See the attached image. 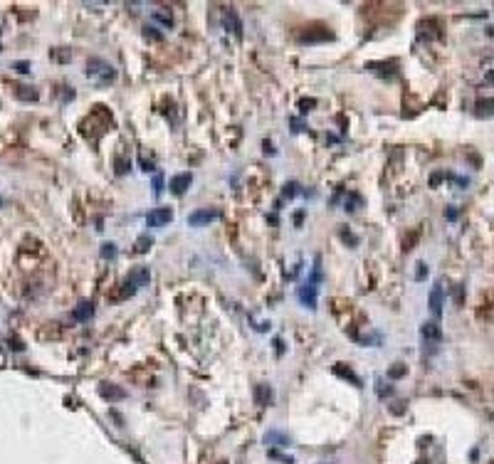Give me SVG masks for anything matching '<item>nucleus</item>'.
Returning <instances> with one entry per match:
<instances>
[{
  "label": "nucleus",
  "mask_w": 494,
  "mask_h": 464,
  "mask_svg": "<svg viewBox=\"0 0 494 464\" xmlns=\"http://www.w3.org/2000/svg\"><path fill=\"white\" fill-rule=\"evenodd\" d=\"M15 97L20 99V101H37V89L35 86H25V84H17L15 86Z\"/></svg>",
  "instance_id": "ddd939ff"
},
{
  "label": "nucleus",
  "mask_w": 494,
  "mask_h": 464,
  "mask_svg": "<svg viewBox=\"0 0 494 464\" xmlns=\"http://www.w3.org/2000/svg\"><path fill=\"white\" fill-rule=\"evenodd\" d=\"M265 442H267V445H274V447H287V445H289V437L282 435V432H267Z\"/></svg>",
  "instance_id": "f3484780"
},
{
  "label": "nucleus",
  "mask_w": 494,
  "mask_h": 464,
  "mask_svg": "<svg viewBox=\"0 0 494 464\" xmlns=\"http://www.w3.org/2000/svg\"><path fill=\"white\" fill-rule=\"evenodd\" d=\"M254 400H257V405H269L272 403V388L269 385H257L254 388Z\"/></svg>",
  "instance_id": "2eb2a0df"
},
{
  "label": "nucleus",
  "mask_w": 494,
  "mask_h": 464,
  "mask_svg": "<svg viewBox=\"0 0 494 464\" xmlns=\"http://www.w3.org/2000/svg\"><path fill=\"white\" fill-rule=\"evenodd\" d=\"M405 373H408V368L403 366V363H395V366L391 368V370H388V378L398 380V378H403V375H405Z\"/></svg>",
  "instance_id": "b1692460"
},
{
  "label": "nucleus",
  "mask_w": 494,
  "mask_h": 464,
  "mask_svg": "<svg viewBox=\"0 0 494 464\" xmlns=\"http://www.w3.org/2000/svg\"><path fill=\"white\" fill-rule=\"evenodd\" d=\"M52 55H55V59H59V62H70V50H65V52H59V50H55V52H52Z\"/></svg>",
  "instance_id": "7c9ffc66"
},
{
  "label": "nucleus",
  "mask_w": 494,
  "mask_h": 464,
  "mask_svg": "<svg viewBox=\"0 0 494 464\" xmlns=\"http://www.w3.org/2000/svg\"><path fill=\"white\" fill-rule=\"evenodd\" d=\"M126 281H131L136 289L148 286V281H151V272H148V267H136V269H131V272H128Z\"/></svg>",
  "instance_id": "0eeeda50"
},
{
  "label": "nucleus",
  "mask_w": 494,
  "mask_h": 464,
  "mask_svg": "<svg viewBox=\"0 0 494 464\" xmlns=\"http://www.w3.org/2000/svg\"><path fill=\"white\" fill-rule=\"evenodd\" d=\"M114 170H116V175L128 173V170H131V161L124 158V156H116V158H114Z\"/></svg>",
  "instance_id": "412c9836"
},
{
  "label": "nucleus",
  "mask_w": 494,
  "mask_h": 464,
  "mask_svg": "<svg viewBox=\"0 0 494 464\" xmlns=\"http://www.w3.org/2000/svg\"><path fill=\"white\" fill-rule=\"evenodd\" d=\"M339 235H341V239H343V242H349L351 247H356V245H358V237L353 235V232H351V230H349V227H341V230H339Z\"/></svg>",
  "instance_id": "5701e85b"
},
{
  "label": "nucleus",
  "mask_w": 494,
  "mask_h": 464,
  "mask_svg": "<svg viewBox=\"0 0 494 464\" xmlns=\"http://www.w3.org/2000/svg\"><path fill=\"white\" fill-rule=\"evenodd\" d=\"M151 20H154V23H161L163 28H170V25H173V13L166 10V8H158V10L151 13Z\"/></svg>",
  "instance_id": "4468645a"
},
{
  "label": "nucleus",
  "mask_w": 494,
  "mask_h": 464,
  "mask_svg": "<svg viewBox=\"0 0 494 464\" xmlns=\"http://www.w3.org/2000/svg\"><path fill=\"white\" fill-rule=\"evenodd\" d=\"M99 395H101L104 400H109V403H116V400H124V397H126V390L119 388V385H114V383H101V385H99Z\"/></svg>",
  "instance_id": "39448f33"
},
{
  "label": "nucleus",
  "mask_w": 494,
  "mask_h": 464,
  "mask_svg": "<svg viewBox=\"0 0 494 464\" xmlns=\"http://www.w3.org/2000/svg\"><path fill=\"white\" fill-rule=\"evenodd\" d=\"M190 183H193V175H190V173H178V175H173V178H170L168 188H170V193H173V195H183L185 190L190 188Z\"/></svg>",
  "instance_id": "20e7f679"
},
{
  "label": "nucleus",
  "mask_w": 494,
  "mask_h": 464,
  "mask_svg": "<svg viewBox=\"0 0 494 464\" xmlns=\"http://www.w3.org/2000/svg\"><path fill=\"white\" fill-rule=\"evenodd\" d=\"M462 299H465V286H462V284H457V286H455V304L460 306V304H462Z\"/></svg>",
  "instance_id": "c85d7f7f"
},
{
  "label": "nucleus",
  "mask_w": 494,
  "mask_h": 464,
  "mask_svg": "<svg viewBox=\"0 0 494 464\" xmlns=\"http://www.w3.org/2000/svg\"><path fill=\"white\" fill-rule=\"evenodd\" d=\"M13 67H15V72H20V74H28V72H30V62H15Z\"/></svg>",
  "instance_id": "c756f323"
},
{
  "label": "nucleus",
  "mask_w": 494,
  "mask_h": 464,
  "mask_svg": "<svg viewBox=\"0 0 494 464\" xmlns=\"http://www.w3.org/2000/svg\"><path fill=\"white\" fill-rule=\"evenodd\" d=\"M299 299H302V304H307L309 309H316V279H307V284L302 286V292H299Z\"/></svg>",
  "instance_id": "423d86ee"
},
{
  "label": "nucleus",
  "mask_w": 494,
  "mask_h": 464,
  "mask_svg": "<svg viewBox=\"0 0 494 464\" xmlns=\"http://www.w3.org/2000/svg\"><path fill=\"white\" fill-rule=\"evenodd\" d=\"M334 373H336L339 378H349V380L353 383V385H361L358 375H356V373H353V370H351L349 366H343V363H336V366H334Z\"/></svg>",
  "instance_id": "dca6fc26"
},
{
  "label": "nucleus",
  "mask_w": 494,
  "mask_h": 464,
  "mask_svg": "<svg viewBox=\"0 0 494 464\" xmlns=\"http://www.w3.org/2000/svg\"><path fill=\"white\" fill-rule=\"evenodd\" d=\"M0 208H5V197H0Z\"/></svg>",
  "instance_id": "4c0bfd02"
},
{
  "label": "nucleus",
  "mask_w": 494,
  "mask_h": 464,
  "mask_svg": "<svg viewBox=\"0 0 494 464\" xmlns=\"http://www.w3.org/2000/svg\"><path fill=\"white\" fill-rule=\"evenodd\" d=\"M296 193H299V183H294V181H289V183L284 185V190H282L284 197H294Z\"/></svg>",
  "instance_id": "a878e982"
},
{
  "label": "nucleus",
  "mask_w": 494,
  "mask_h": 464,
  "mask_svg": "<svg viewBox=\"0 0 494 464\" xmlns=\"http://www.w3.org/2000/svg\"><path fill=\"white\" fill-rule=\"evenodd\" d=\"M415 267H418V269H415V279L423 281L425 277H427V264H425V262H418Z\"/></svg>",
  "instance_id": "cd10ccee"
},
{
  "label": "nucleus",
  "mask_w": 494,
  "mask_h": 464,
  "mask_svg": "<svg viewBox=\"0 0 494 464\" xmlns=\"http://www.w3.org/2000/svg\"><path fill=\"white\" fill-rule=\"evenodd\" d=\"M358 208H361V195H356V193H346V197H343V210L356 212Z\"/></svg>",
  "instance_id": "6ab92c4d"
},
{
  "label": "nucleus",
  "mask_w": 494,
  "mask_h": 464,
  "mask_svg": "<svg viewBox=\"0 0 494 464\" xmlns=\"http://www.w3.org/2000/svg\"><path fill=\"white\" fill-rule=\"evenodd\" d=\"M415 239H418V230H415V232H413V235H410V237L403 242V250H405V252H408V250H413V242H415Z\"/></svg>",
  "instance_id": "2f4dec72"
},
{
  "label": "nucleus",
  "mask_w": 494,
  "mask_h": 464,
  "mask_svg": "<svg viewBox=\"0 0 494 464\" xmlns=\"http://www.w3.org/2000/svg\"><path fill=\"white\" fill-rule=\"evenodd\" d=\"M173 220V210L170 208H156L146 215V225L148 227H163Z\"/></svg>",
  "instance_id": "7ed1b4c3"
},
{
  "label": "nucleus",
  "mask_w": 494,
  "mask_h": 464,
  "mask_svg": "<svg viewBox=\"0 0 494 464\" xmlns=\"http://www.w3.org/2000/svg\"><path fill=\"white\" fill-rule=\"evenodd\" d=\"M215 220H220V210H215V208H200V210H193L188 215V225L190 227H205L215 223Z\"/></svg>",
  "instance_id": "f03ea898"
},
{
  "label": "nucleus",
  "mask_w": 494,
  "mask_h": 464,
  "mask_svg": "<svg viewBox=\"0 0 494 464\" xmlns=\"http://www.w3.org/2000/svg\"><path fill=\"white\" fill-rule=\"evenodd\" d=\"M151 245H154V239L148 237V235H141V237L136 239V245H134V252L136 254H146L151 250Z\"/></svg>",
  "instance_id": "aec40b11"
},
{
  "label": "nucleus",
  "mask_w": 494,
  "mask_h": 464,
  "mask_svg": "<svg viewBox=\"0 0 494 464\" xmlns=\"http://www.w3.org/2000/svg\"><path fill=\"white\" fill-rule=\"evenodd\" d=\"M427 304H430V311H433L435 316H440V314H442V286H440V284H435V286H433Z\"/></svg>",
  "instance_id": "f8f14e48"
},
{
  "label": "nucleus",
  "mask_w": 494,
  "mask_h": 464,
  "mask_svg": "<svg viewBox=\"0 0 494 464\" xmlns=\"http://www.w3.org/2000/svg\"><path fill=\"white\" fill-rule=\"evenodd\" d=\"M420 334H423L425 341H433V343H438L440 338H442V328H440L438 321H425L420 326Z\"/></svg>",
  "instance_id": "6e6552de"
},
{
  "label": "nucleus",
  "mask_w": 494,
  "mask_h": 464,
  "mask_svg": "<svg viewBox=\"0 0 494 464\" xmlns=\"http://www.w3.org/2000/svg\"><path fill=\"white\" fill-rule=\"evenodd\" d=\"M455 217H457V208H450L447 210V220H455Z\"/></svg>",
  "instance_id": "e433bc0d"
},
{
  "label": "nucleus",
  "mask_w": 494,
  "mask_h": 464,
  "mask_svg": "<svg viewBox=\"0 0 494 464\" xmlns=\"http://www.w3.org/2000/svg\"><path fill=\"white\" fill-rule=\"evenodd\" d=\"M92 314H94V304H92V301H79V304L74 306V311H72V319H74V321H89Z\"/></svg>",
  "instance_id": "1a4fd4ad"
},
{
  "label": "nucleus",
  "mask_w": 494,
  "mask_h": 464,
  "mask_svg": "<svg viewBox=\"0 0 494 464\" xmlns=\"http://www.w3.org/2000/svg\"><path fill=\"white\" fill-rule=\"evenodd\" d=\"M143 37L151 40V42H161V40H163V32H158L156 25H146V28H143Z\"/></svg>",
  "instance_id": "4be33fe9"
},
{
  "label": "nucleus",
  "mask_w": 494,
  "mask_h": 464,
  "mask_svg": "<svg viewBox=\"0 0 494 464\" xmlns=\"http://www.w3.org/2000/svg\"><path fill=\"white\" fill-rule=\"evenodd\" d=\"M477 116H494V97L477 101Z\"/></svg>",
  "instance_id": "a211bd4d"
},
{
  "label": "nucleus",
  "mask_w": 494,
  "mask_h": 464,
  "mask_svg": "<svg viewBox=\"0 0 494 464\" xmlns=\"http://www.w3.org/2000/svg\"><path fill=\"white\" fill-rule=\"evenodd\" d=\"M225 28L235 35V37H242V23H240V17H238V13L232 10V8H227L225 10Z\"/></svg>",
  "instance_id": "9d476101"
},
{
  "label": "nucleus",
  "mask_w": 494,
  "mask_h": 464,
  "mask_svg": "<svg viewBox=\"0 0 494 464\" xmlns=\"http://www.w3.org/2000/svg\"><path fill=\"white\" fill-rule=\"evenodd\" d=\"M87 77H89L97 86H109L114 79H116V70H114L106 59L92 57V59L87 62Z\"/></svg>",
  "instance_id": "f257e3e1"
},
{
  "label": "nucleus",
  "mask_w": 494,
  "mask_h": 464,
  "mask_svg": "<svg viewBox=\"0 0 494 464\" xmlns=\"http://www.w3.org/2000/svg\"><path fill=\"white\" fill-rule=\"evenodd\" d=\"M324 40H334V32H329V30H319V32L307 30L304 35H299V42H324Z\"/></svg>",
  "instance_id": "9b49d317"
},
{
  "label": "nucleus",
  "mask_w": 494,
  "mask_h": 464,
  "mask_svg": "<svg viewBox=\"0 0 494 464\" xmlns=\"http://www.w3.org/2000/svg\"><path fill=\"white\" fill-rule=\"evenodd\" d=\"M440 181H442V173H435V175L430 178V185H438Z\"/></svg>",
  "instance_id": "c9c22d12"
},
{
  "label": "nucleus",
  "mask_w": 494,
  "mask_h": 464,
  "mask_svg": "<svg viewBox=\"0 0 494 464\" xmlns=\"http://www.w3.org/2000/svg\"><path fill=\"white\" fill-rule=\"evenodd\" d=\"M272 457H274V459H282L284 464H294V459H292V457H282V454H277V452H272Z\"/></svg>",
  "instance_id": "72a5a7b5"
},
{
  "label": "nucleus",
  "mask_w": 494,
  "mask_h": 464,
  "mask_svg": "<svg viewBox=\"0 0 494 464\" xmlns=\"http://www.w3.org/2000/svg\"><path fill=\"white\" fill-rule=\"evenodd\" d=\"M161 190H163V178H161V175H156V178H154V193H156V195H161Z\"/></svg>",
  "instance_id": "473e14b6"
},
{
  "label": "nucleus",
  "mask_w": 494,
  "mask_h": 464,
  "mask_svg": "<svg viewBox=\"0 0 494 464\" xmlns=\"http://www.w3.org/2000/svg\"><path fill=\"white\" fill-rule=\"evenodd\" d=\"M101 257H104V259H114V257H116V245H114V242H104V245H101Z\"/></svg>",
  "instance_id": "393cba45"
},
{
  "label": "nucleus",
  "mask_w": 494,
  "mask_h": 464,
  "mask_svg": "<svg viewBox=\"0 0 494 464\" xmlns=\"http://www.w3.org/2000/svg\"><path fill=\"white\" fill-rule=\"evenodd\" d=\"M141 166H143L146 173H151V170H154V163H151V161H146V158H141Z\"/></svg>",
  "instance_id": "f704fd0d"
},
{
  "label": "nucleus",
  "mask_w": 494,
  "mask_h": 464,
  "mask_svg": "<svg viewBox=\"0 0 494 464\" xmlns=\"http://www.w3.org/2000/svg\"><path fill=\"white\" fill-rule=\"evenodd\" d=\"M311 106H316V99H302V101H299V112L302 114L311 112Z\"/></svg>",
  "instance_id": "bb28decb"
}]
</instances>
